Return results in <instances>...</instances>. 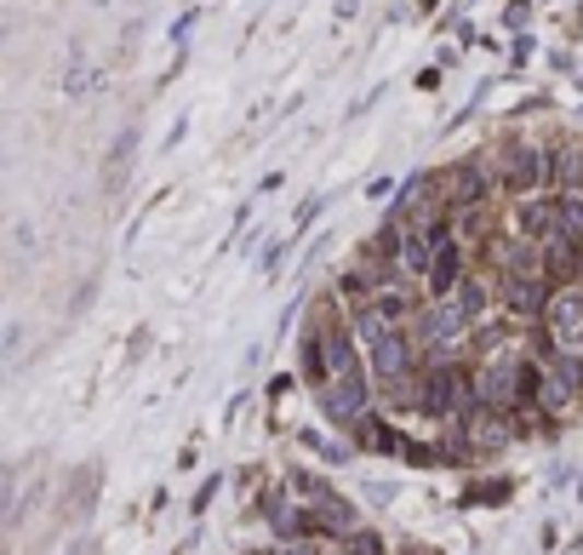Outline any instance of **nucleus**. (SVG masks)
Masks as SVG:
<instances>
[{
	"instance_id": "1",
	"label": "nucleus",
	"mask_w": 583,
	"mask_h": 555,
	"mask_svg": "<svg viewBox=\"0 0 583 555\" xmlns=\"http://www.w3.org/2000/svg\"><path fill=\"white\" fill-rule=\"evenodd\" d=\"M361 407H366L361 372H343V378H333V390H326V413H333V418H361Z\"/></svg>"
},
{
	"instance_id": "2",
	"label": "nucleus",
	"mask_w": 583,
	"mask_h": 555,
	"mask_svg": "<svg viewBox=\"0 0 583 555\" xmlns=\"http://www.w3.org/2000/svg\"><path fill=\"white\" fill-rule=\"evenodd\" d=\"M458 269H464L458 246L441 241V246H435V264H429V287H435V292H452V287H458Z\"/></svg>"
},
{
	"instance_id": "3",
	"label": "nucleus",
	"mask_w": 583,
	"mask_h": 555,
	"mask_svg": "<svg viewBox=\"0 0 583 555\" xmlns=\"http://www.w3.org/2000/svg\"><path fill=\"white\" fill-rule=\"evenodd\" d=\"M510 184H515V189H532V184H538V155H532L526 143L510 149Z\"/></svg>"
},
{
	"instance_id": "4",
	"label": "nucleus",
	"mask_w": 583,
	"mask_h": 555,
	"mask_svg": "<svg viewBox=\"0 0 583 555\" xmlns=\"http://www.w3.org/2000/svg\"><path fill=\"white\" fill-rule=\"evenodd\" d=\"M86 86H97V74L86 69V53L74 46V53H69V74H63V92L69 97H86Z\"/></svg>"
},
{
	"instance_id": "5",
	"label": "nucleus",
	"mask_w": 583,
	"mask_h": 555,
	"mask_svg": "<svg viewBox=\"0 0 583 555\" xmlns=\"http://www.w3.org/2000/svg\"><path fill=\"white\" fill-rule=\"evenodd\" d=\"M555 230L583 241V200H561V207H555Z\"/></svg>"
},
{
	"instance_id": "6",
	"label": "nucleus",
	"mask_w": 583,
	"mask_h": 555,
	"mask_svg": "<svg viewBox=\"0 0 583 555\" xmlns=\"http://www.w3.org/2000/svg\"><path fill=\"white\" fill-rule=\"evenodd\" d=\"M132 143H138V132H120V143L109 149V178H104L109 189L120 184V172H126V161H132Z\"/></svg>"
},
{
	"instance_id": "7",
	"label": "nucleus",
	"mask_w": 583,
	"mask_h": 555,
	"mask_svg": "<svg viewBox=\"0 0 583 555\" xmlns=\"http://www.w3.org/2000/svg\"><path fill=\"white\" fill-rule=\"evenodd\" d=\"M578 321H583V298H561V304H555V326H561V333L572 338Z\"/></svg>"
},
{
	"instance_id": "8",
	"label": "nucleus",
	"mask_w": 583,
	"mask_h": 555,
	"mask_svg": "<svg viewBox=\"0 0 583 555\" xmlns=\"http://www.w3.org/2000/svg\"><path fill=\"white\" fill-rule=\"evenodd\" d=\"M510 310L532 315V310H538V287H526V281H515V287H510Z\"/></svg>"
},
{
	"instance_id": "9",
	"label": "nucleus",
	"mask_w": 583,
	"mask_h": 555,
	"mask_svg": "<svg viewBox=\"0 0 583 555\" xmlns=\"http://www.w3.org/2000/svg\"><path fill=\"white\" fill-rule=\"evenodd\" d=\"M458 310H464V315L480 310V287H458Z\"/></svg>"
}]
</instances>
